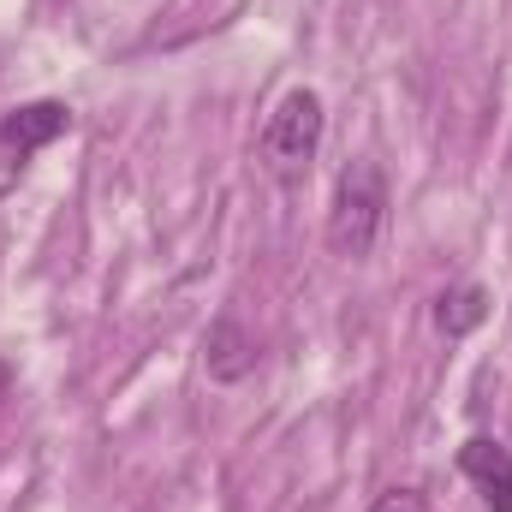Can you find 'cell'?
I'll return each mask as SVG.
<instances>
[{
    "instance_id": "obj_1",
    "label": "cell",
    "mask_w": 512,
    "mask_h": 512,
    "mask_svg": "<svg viewBox=\"0 0 512 512\" xmlns=\"http://www.w3.org/2000/svg\"><path fill=\"white\" fill-rule=\"evenodd\" d=\"M387 227V179L376 161H352L340 179H334V203H328V251L346 256V262H364V256L382 245Z\"/></svg>"
},
{
    "instance_id": "obj_2",
    "label": "cell",
    "mask_w": 512,
    "mask_h": 512,
    "mask_svg": "<svg viewBox=\"0 0 512 512\" xmlns=\"http://www.w3.org/2000/svg\"><path fill=\"white\" fill-rule=\"evenodd\" d=\"M322 126H328L322 96H316V90H286V96L274 102L268 126H262V167H268L280 185L304 179L310 161H316V149H322Z\"/></svg>"
},
{
    "instance_id": "obj_3",
    "label": "cell",
    "mask_w": 512,
    "mask_h": 512,
    "mask_svg": "<svg viewBox=\"0 0 512 512\" xmlns=\"http://www.w3.org/2000/svg\"><path fill=\"white\" fill-rule=\"evenodd\" d=\"M72 131V108L66 102H24L0 120V167H24L36 149H48L54 137Z\"/></svg>"
},
{
    "instance_id": "obj_4",
    "label": "cell",
    "mask_w": 512,
    "mask_h": 512,
    "mask_svg": "<svg viewBox=\"0 0 512 512\" xmlns=\"http://www.w3.org/2000/svg\"><path fill=\"white\" fill-rule=\"evenodd\" d=\"M203 370H209V382H221V387L245 382L256 370V334L239 316H215L209 322V334H203Z\"/></svg>"
},
{
    "instance_id": "obj_5",
    "label": "cell",
    "mask_w": 512,
    "mask_h": 512,
    "mask_svg": "<svg viewBox=\"0 0 512 512\" xmlns=\"http://www.w3.org/2000/svg\"><path fill=\"white\" fill-rule=\"evenodd\" d=\"M459 471L477 483V495H483L489 512H512V447L489 441V435H471L459 447Z\"/></svg>"
},
{
    "instance_id": "obj_6",
    "label": "cell",
    "mask_w": 512,
    "mask_h": 512,
    "mask_svg": "<svg viewBox=\"0 0 512 512\" xmlns=\"http://www.w3.org/2000/svg\"><path fill=\"white\" fill-rule=\"evenodd\" d=\"M489 322V292L471 280V286H453V292H441L435 298V328L447 334V340H465L471 328H483Z\"/></svg>"
},
{
    "instance_id": "obj_7",
    "label": "cell",
    "mask_w": 512,
    "mask_h": 512,
    "mask_svg": "<svg viewBox=\"0 0 512 512\" xmlns=\"http://www.w3.org/2000/svg\"><path fill=\"white\" fill-rule=\"evenodd\" d=\"M370 512H429V501H423L417 489H382Z\"/></svg>"
},
{
    "instance_id": "obj_8",
    "label": "cell",
    "mask_w": 512,
    "mask_h": 512,
    "mask_svg": "<svg viewBox=\"0 0 512 512\" xmlns=\"http://www.w3.org/2000/svg\"><path fill=\"white\" fill-rule=\"evenodd\" d=\"M6 393H12V364L0 358V399H6Z\"/></svg>"
}]
</instances>
